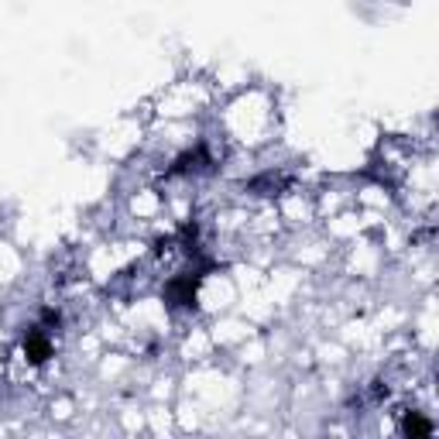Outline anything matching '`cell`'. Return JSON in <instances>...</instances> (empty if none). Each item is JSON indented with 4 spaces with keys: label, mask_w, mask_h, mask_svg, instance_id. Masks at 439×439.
I'll use <instances>...</instances> for the list:
<instances>
[{
    "label": "cell",
    "mask_w": 439,
    "mask_h": 439,
    "mask_svg": "<svg viewBox=\"0 0 439 439\" xmlns=\"http://www.w3.org/2000/svg\"><path fill=\"white\" fill-rule=\"evenodd\" d=\"M401 433L412 436V439L415 436H433V422H426L419 412H408V415L401 419Z\"/></svg>",
    "instance_id": "cell-2"
},
{
    "label": "cell",
    "mask_w": 439,
    "mask_h": 439,
    "mask_svg": "<svg viewBox=\"0 0 439 439\" xmlns=\"http://www.w3.org/2000/svg\"><path fill=\"white\" fill-rule=\"evenodd\" d=\"M24 354H28L35 364H42L45 357H52V343H49L42 333H31V336L24 340Z\"/></svg>",
    "instance_id": "cell-1"
}]
</instances>
